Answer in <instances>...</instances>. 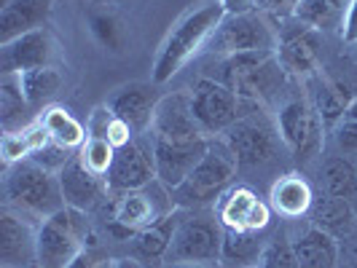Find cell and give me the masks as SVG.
Wrapping results in <instances>:
<instances>
[{"instance_id": "cell-1", "label": "cell", "mask_w": 357, "mask_h": 268, "mask_svg": "<svg viewBox=\"0 0 357 268\" xmlns=\"http://www.w3.org/2000/svg\"><path fill=\"white\" fill-rule=\"evenodd\" d=\"M226 17V8L220 0H207L180 17L172 30L167 33L161 43L156 62H153V84H167L178 75L202 49H207L210 38L218 30V24Z\"/></svg>"}, {"instance_id": "cell-2", "label": "cell", "mask_w": 357, "mask_h": 268, "mask_svg": "<svg viewBox=\"0 0 357 268\" xmlns=\"http://www.w3.org/2000/svg\"><path fill=\"white\" fill-rule=\"evenodd\" d=\"M3 191H6V207L24 214L33 223H40L43 217L65 207L56 172H49L46 166L36 164L33 159L6 166Z\"/></svg>"}, {"instance_id": "cell-3", "label": "cell", "mask_w": 357, "mask_h": 268, "mask_svg": "<svg viewBox=\"0 0 357 268\" xmlns=\"http://www.w3.org/2000/svg\"><path fill=\"white\" fill-rule=\"evenodd\" d=\"M236 172H239V161H236L234 150L229 148V143L213 137L210 150L194 166V172L183 180L175 191H169L175 207L194 210V207L213 204V201H218L226 194V188L236 178Z\"/></svg>"}, {"instance_id": "cell-4", "label": "cell", "mask_w": 357, "mask_h": 268, "mask_svg": "<svg viewBox=\"0 0 357 268\" xmlns=\"http://www.w3.org/2000/svg\"><path fill=\"white\" fill-rule=\"evenodd\" d=\"M89 247V214L62 207L38 223V268H68Z\"/></svg>"}, {"instance_id": "cell-5", "label": "cell", "mask_w": 357, "mask_h": 268, "mask_svg": "<svg viewBox=\"0 0 357 268\" xmlns=\"http://www.w3.org/2000/svg\"><path fill=\"white\" fill-rule=\"evenodd\" d=\"M280 43V33L271 27L264 11L226 14L213 33L207 52L215 56H236V54H274Z\"/></svg>"}, {"instance_id": "cell-6", "label": "cell", "mask_w": 357, "mask_h": 268, "mask_svg": "<svg viewBox=\"0 0 357 268\" xmlns=\"http://www.w3.org/2000/svg\"><path fill=\"white\" fill-rule=\"evenodd\" d=\"M277 78H282V68L274 54L255 52L223 59V84L245 105H261L271 94Z\"/></svg>"}, {"instance_id": "cell-7", "label": "cell", "mask_w": 357, "mask_h": 268, "mask_svg": "<svg viewBox=\"0 0 357 268\" xmlns=\"http://www.w3.org/2000/svg\"><path fill=\"white\" fill-rule=\"evenodd\" d=\"M312 107L317 110L322 126H336L347 107L357 102V62L336 59L312 81Z\"/></svg>"}, {"instance_id": "cell-8", "label": "cell", "mask_w": 357, "mask_h": 268, "mask_svg": "<svg viewBox=\"0 0 357 268\" xmlns=\"http://www.w3.org/2000/svg\"><path fill=\"white\" fill-rule=\"evenodd\" d=\"M113 228L124 236H135V233L145 231L148 226H153L164 214L175 212V201L169 188H164L159 180L137 188V191H126V194H116L113 201Z\"/></svg>"}, {"instance_id": "cell-9", "label": "cell", "mask_w": 357, "mask_h": 268, "mask_svg": "<svg viewBox=\"0 0 357 268\" xmlns=\"http://www.w3.org/2000/svg\"><path fill=\"white\" fill-rule=\"evenodd\" d=\"M223 252V231L213 217L185 214L180 217L175 239L164 263H218Z\"/></svg>"}, {"instance_id": "cell-10", "label": "cell", "mask_w": 357, "mask_h": 268, "mask_svg": "<svg viewBox=\"0 0 357 268\" xmlns=\"http://www.w3.org/2000/svg\"><path fill=\"white\" fill-rule=\"evenodd\" d=\"M191 94V110H194V118L199 121V126L215 137V134H226L245 113L242 107L245 102L234 94L223 81H215V78H199L194 84Z\"/></svg>"}, {"instance_id": "cell-11", "label": "cell", "mask_w": 357, "mask_h": 268, "mask_svg": "<svg viewBox=\"0 0 357 268\" xmlns=\"http://www.w3.org/2000/svg\"><path fill=\"white\" fill-rule=\"evenodd\" d=\"M277 132L298 161L312 159L322 145V121L309 100H287L277 113Z\"/></svg>"}, {"instance_id": "cell-12", "label": "cell", "mask_w": 357, "mask_h": 268, "mask_svg": "<svg viewBox=\"0 0 357 268\" xmlns=\"http://www.w3.org/2000/svg\"><path fill=\"white\" fill-rule=\"evenodd\" d=\"M156 159H153V143L151 140H132L124 148H116V159L105 175L110 194H126L137 191L151 182H156Z\"/></svg>"}, {"instance_id": "cell-13", "label": "cell", "mask_w": 357, "mask_h": 268, "mask_svg": "<svg viewBox=\"0 0 357 268\" xmlns=\"http://www.w3.org/2000/svg\"><path fill=\"white\" fill-rule=\"evenodd\" d=\"M210 137L191 110V94H169L161 97L156 105V116L151 124L153 143H194Z\"/></svg>"}, {"instance_id": "cell-14", "label": "cell", "mask_w": 357, "mask_h": 268, "mask_svg": "<svg viewBox=\"0 0 357 268\" xmlns=\"http://www.w3.org/2000/svg\"><path fill=\"white\" fill-rule=\"evenodd\" d=\"M274 56L287 75H317L322 70V33L298 22V27L280 33Z\"/></svg>"}, {"instance_id": "cell-15", "label": "cell", "mask_w": 357, "mask_h": 268, "mask_svg": "<svg viewBox=\"0 0 357 268\" xmlns=\"http://www.w3.org/2000/svg\"><path fill=\"white\" fill-rule=\"evenodd\" d=\"M0 266L38 268V226L8 207L0 214Z\"/></svg>"}, {"instance_id": "cell-16", "label": "cell", "mask_w": 357, "mask_h": 268, "mask_svg": "<svg viewBox=\"0 0 357 268\" xmlns=\"http://www.w3.org/2000/svg\"><path fill=\"white\" fill-rule=\"evenodd\" d=\"M223 140L234 150L239 166H261L274 156V129L258 113H245Z\"/></svg>"}, {"instance_id": "cell-17", "label": "cell", "mask_w": 357, "mask_h": 268, "mask_svg": "<svg viewBox=\"0 0 357 268\" xmlns=\"http://www.w3.org/2000/svg\"><path fill=\"white\" fill-rule=\"evenodd\" d=\"M218 220L223 228H231V231L258 233L264 231L271 220V204H266L248 185H236L220 196Z\"/></svg>"}, {"instance_id": "cell-18", "label": "cell", "mask_w": 357, "mask_h": 268, "mask_svg": "<svg viewBox=\"0 0 357 268\" xmlns=\"http://www.w3.org/2000/svg\"><path fill=\"white\" fill-rule=\"evenodd\" d=\"M54 38L46 27L24 33L8 43H0V72L3 75H19V72L49 68L54 62Z\"/></svg>"}, {"instance_id": "cell-19", "label": "cell", "mask_w": 357, "mask_h": 268, "mask_svg": "<svg viewBox=\"0 0 357 268\" xmlns=\"http://www.w3.org/2000/svg\"><path fill=\"white\" fill-rule=\"evenodd\" d=\"M153 143V140H151ZM213 137L194 140V143H153V159H156V178L164 188L175 191L183 180L194 172L204 153L210 150Z\"/></svg>"}, {"instance_id": "cell-20", "label": "cell", "mask_w": 357, "mask_h": 268, "mask_svg": "<svg viewBox=\"0 0 357 268\" xmlns=\"http://www.w3.org/2000/svg\"><path fill=\"white\" fill-rule=\"evenodd\" d=\"M56 178H59V188H62L65 207H75V210L89 212V210H94L107 194L105 178L94 175L89 166L78 159V153L56 172Z\"/></svg>"}, {"instance_id": "cell-21", "label": "cell", "mask_w": 357, "mask_h": 268, "mask_svg": "<svg viewBox=\"0 0 357 268\" xmlns=\"http://www.w3.org/2000/svg\"><path fill=\"white\" fill-rule=\"evenodd\" d=\"M159 100L153 97V89L145 84H129L113 94L110 110L116 118H121L135 134H143L145 129H151L153 116H156Z\"/></svg>"}, {"instance_id": "cell-22", "label": "cell", "mask_w": 357, "mask_h": 268, "mask_svg": "<svg viewBox=\"0 0 357 268\" xmlns=\"http://www.w3.org/2000/svg\"><path fill=\"white\" fill-rule=\"evenodd\" d=\"M49 17V0H8L0 8V43L40 30Z\"/></svg>"}, {"instance_id": "cell-23", "label": "cell", "mask_w": 357, "mask_h": 268, "mask_svg": "<svg viewBox=\"0 0 357 268\" xmlns=\"http://www.w3.org/2000/svg\"><path fill=\"white\" fill-rule=\"evenodd\" d=\"M178 223H180V214L169 212L164 214L161 220H156L153 226H148L145 231L135 233L132 236V255H135V260H140V263L164 260L167 252H169L172 239H175Z\"/></svg>"}, {"instance_id": "cell-24", "label": "cell", "mask_w": 357, "mask_h": 268, "mask_svg": "<svg viewBox=\"0 0 357 268\" xmlns=\"http://www.w3.org/2000/svg\"><path fill=\"white\" fill-rule=\"evenodd\" d=\"M268 204L274 212L285 214V217H301V214L312 212L314 194H312V185L301 175H282L271 185Z\"/></svg>"}, {"instance_id": "cell-25", "label": "cell", "mask_w": 357, "mask_h": 268, "mask_svg": "<svg viewBox=\"0 0 357 268\" xmlns=\"http://www.w3.org/2000/svg\"><path fill=\"white\" fill-rule=\"evenodd\" d=\"M357 214L352 201L339 196H325L320 201H314L312 207V226L320 228V231L331 233L333 239H349L355 233Z\"/></svg>"}, {"instance_id": "cell-26", "label": "cell", "mask_w": 357, "mask_h": 268, "mask_svg": "<svg viewBox=\"0 0 357 268\" xmlns=\"http://www.w3.org/2000/svg\"><path fill=\"white\" fill-rule=\"evenodd\" d=\"M293 250L301 268H336L339 266V244L331 233L320 228H306L296 242Z\"/></svg>"}, {"instance_id": "cell-27", "label": "cell", "mask_w": 357, "mask_h": 268, "mask_svg": "<svg viewBox=\"0 0 357 268\" xmlns=\"http://www.w3.org/2000/svg\"><path fill=\"white\" fill-rule=\"evenodd\" d=\"M349 6H352V0H301L293 19L317 33L344 30V19H347Z\"/></svg>"}, {"instance_id": "cell-28", "label": "cell", "mask_w": 357, "mask_h": 268, "mask_svg": "<svg viewBox=\"0 0 357 268\" xmlns=\"http://www.w3.org/2000/svg\"><path fill=\"white\" fill-rule=\"evenodd\" d=\"M40 124L49 132V137H52L54 143L65 145L70 150H81V145L89 140V129L81 124L70 110H65V107H49V110H43Z\"/></svg>"}, {"instance_id": "cell-29", "label": "cell", "mask_w": 357, "mask_h": 268, "mask_svg": "<svg viewBox=\"0 0 357 268\" xmlns=\"http://www.w3.org/2000/svg\"><path fill=\"white\" fill-rule=\"evenodd\" d=\"M30 102L24 100L22 86H19V75H3L0 81V124L3 132H22L27 129L30 121Z\"/></svg>"}, {"instance_id": "cell-30", "label": "cell", "mask_w": 357, "mask_h": 268, "mask_svg": "<svg viewBox=\"0 0 357 268\" xmlns=\"http://www.w3.org/2000/svg\"><path fill=\"white\" fill-rule=\"evenodd\" d=\"M19 86H22V94L30 102V107H40L52 102L56 91L62 89V75L54 65L38 68V70L19 72Z\"/></svg>"}, {"instance_id": "cell-31", "label": "cell", "mask_w": 357, "mask_h": 268, "mask_svg": "<svg viewBox=\"0 0 357 268\" xmlns=\"http://www.w3.org/2000/svg\"><path fill=\"white\" fill-rule=\"evenodd\" d=\"M322 185L328 196H339L347 201L357 198V169L352 166V161H347L344 156H331L322 164Z\"/></svg>"}, {"instance_id": "cell-32", "label": "cell", "mask_w": 357, "mask_h": 268, "mask_svg": "<svg viewBox=\"0 0 357 268\" xmlns=\"http://www.w3.org/2000/svg\"><path fill=\"white\" fill-rule=\"evenodd\" d=\"M89 33L110 54H121L126 49V40H129L124 22L113 11H107V8H100V11L89 14Z\"/></svg>"}, {"instance_id": "cell-33", "label": "cell", "mask_w": 357, "mask_h": 268, "mask_svg": "<svg viewBox=\"0 0 357 268\" xmlns=\"http://www.w3.org/2000/svg\"><path fill=\"white\" fill-rule=\"evenodd\" d=\"M261 244L255 239V233L248 231H231L223 228V252L220 260H236V263H250L255 255H261Z\"/></svg>"}, {"instance_id": "cell-34", "label": "cell", "mask_w": 357, "mask_h": 268, "mask_svg": "<svg viewBox=\"0 0 357 268\" xmlns=\"http://www.w3.org/2000/svg\"><path fill=\"white\" fill-rule=\"evenodd\" d=\"M78 159L84 161L94 175L105 178L107 169H110V164H113V159H116V148L107 143V140H102V137H89L86 143L81 145Z\"/></svg>"}, {"instance_id": "cell-35", "label": "cell", "mask_w": 357, "mask_h": 268, "mask_svg": "<svg viewBox=\"0 0 357 268\" xmlns=\"http://www.w3.org/2000/svg\"><path fill=\"white\" fill-rule=\"evenodd\" d=\"M261 268H301L293 250V242L285 236H277L268 242V247L261 252Z\"/></svg>"}, {"instance_id": "cell-36", "label": "cell", "mask_w": 357, "mask_h": 268, "mask_svg": "<svg viewBox=\"0 0 357 268\" xmlns=\"http://www.w3.org/2000/svg\"><path fill=\"white\" fill-rule=\"evenodd\" d=\"M0 156L6 166H14L19 161L30 159L33 156V143L27 137V129L22 132H6L3 140H0Z\"/></svg>"}, {"instance_id": "cell-37", "label": "cell", "mask_w": 357, "mask_h": 268, "mask_svg": "<svg viewBox=\"0 0 357 268\" xmlns=\"http://www.w3.org/2000/svg\"><path fill=\"white\" fill-rule=\"evenodd\" d=\"M333 140L341 153H357V102L347 107V113L341 116L333 126Z\"/></svg>"}, {"instance_id": "cell-38", "label": "cell", "mask_w": 357, "mask_h": 268, "mask_svg": "<svg viewBox=\"0 0 357 268\" xmlns=\"http://www.w3.org/2000/svg\"><path fill=\"white\" fill-rule=\"evenodd\" d=\"M30 159L36 161V164H40V166H46L49 172H59V169H62V166L73 159V150H70V148H65V145L49 140L43 148H38Z\"/></svg>"}, {"instance_id": "cell-39", "label": "cell", "mask_w": 357, "mask_h": 268, "mask_svg": "<svg viewBox=\"0 0 357 268\" xmlns=\"http://www.w3.org/2000/svg\"><path fill=\"white\" fill-rule=\"evenodd\" d=\"M119 260H113L107 252L97 250V247H86L68 268H116Z\"/></svg>"}, {"instance_id": "cell-40", "label": "cell", "mask_w": 357, "mask_h": 268, "mask_svg": "<svg viewBox=\"0 0 357 268\" xmlns=\"http://www.w3.org/2000/svg\"><path fill=\"white\" fill-rule=\"evenodd\" d=\"M301 0H255V8L264 11L266 17L274 19H287V17H296Z\"/></svg>"}, {"instance_id": "cell-41", "label": "cell", "mask_w": 357, "mask_h": 268, "mask_svg": "<svg viewBox=\"0 0 357 268\" xmlns=\"http://www.w3.org/2000/svg\"><path fill=\"white\" fill-rule=\"evenodd\" d=\"M341 36H344L347 43H357V0H352V6H349V11H347Z\"/></svg>"}, {"instance_id": "cell-42", "label": "cell", "mask_w": 357, "mask_h": 268, "mask_svg": "<svg viewBox=\"0 0 357 268\" xmlns=\"http://www.w3.org/2000/svg\"><path fill=\"white\" fill-rule=\"evenodd\" d=\"M226 14H245V11H258L255 0H220Z\"/></svg>"}, {"instance_id": "cell-43", "label": "cell", "mask_w": 357, "mask_h": 268, "mask_svg": "<svg viewBox=\"0 0 357 268\" xmlns=\"http://www.w3.org/2000/svg\"><path fill=\"white\" fill-rule=\"evenodd\" d=\"M169 268H220L218 263H175Z\"/></svg>"}, {"instance_id": "cell-44", "label": "cell", "mask_w": 357, "mask_h": 268, "mask_svg": "<svg viewBox=\"0 0 357 268\" xmlns=\"http://www.w3.org/2000/svg\"><path fill=\"white\" fill-rule=\"evenodd\" d=\"M116 268H145V266L140 263V260H135V258H132V260H119Z\"/></svg>"}, {"instance_id": "cell-45", "label": "cell", "mask_w": 357, "mask_h": 268, "mask_svg": "<svg viewBox=\"0 0 357 268\" xmlns=\"http://www.w3.org/2000/svg\"><path fill=\"white\" fill-rule=\"evenodd\" d=\"M349 255H352V260L357 263V233L349 236Z\"/></svg>"}, {"instance_id": "cell-46", "label": "cell", "mask_w": 357, "mask_h": 268, "mask_svg": "<svg viewBox=\"0 0 357 268\" xmlns=\"http://www.w3.org/2000/svg\"><path fill=\"white\" fill-rule=\"evenodd\" d=\"M113 3H124V0H113Z\"/></svg>"}, {"instance_id": "cell-47", "label": "cell", "mask_w": 357, "mask_h": 268, "mask_svg": "<svg viewBox=\"0 0 357 268\" xmlns=\"http://www.w3.org/2000/svg\"><path fill=\"white\" fill-rule=\"evenodd\" d=\"M245 268H250V266H245Z\"/></svg>"}, {"instance_id": "cell-48", "label": "cell", "mask_w": 357, "mask_h": 268, "mask_svg": "<svg viewBox=\"0 0 357 268\" xmlns=\"http://www.w3.org/2000/svg\"><path fill=\"white\" fill-rule=\"evenodd\" d=\"M0 268H3V266H0Z\"/></svg>"}]
</instances>
